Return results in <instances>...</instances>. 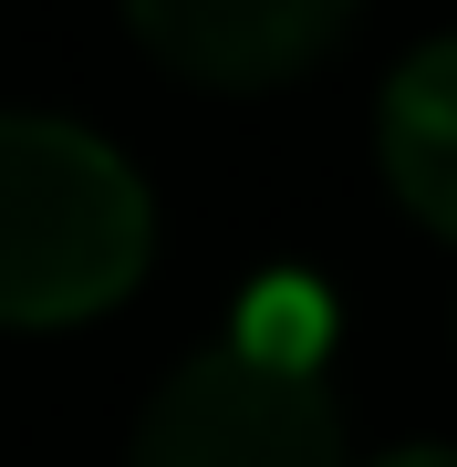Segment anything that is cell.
I'll return each instance as SVG.
<instances>
[{
  "label": "cell",
  "mask_w": 457,
  "mask_h": 467,
  "mask_svg": "<svg viewBox=\"0 0 457 467\" xmlns=\"http://www.w3.org/2000/svg\"><path fill=\"white\" fill-rule=\"evenodd\" d=\"M136 42L187 84L260 94L343 42V0H177V11H136Z\"/></svg>",
  "instance_id": "3957f363"
},
{
  "label": "cell",
  "mask_w": 457,
  "mask_h": 467,
  "mask_svg": "<svg viewBox=\"0 0 457 467\" xmlns=\"http://www.w3.org/2000/svg\"><path fill=\"white\" fill-rule=\"evenodd\" d=\"M374 135H385V177H395V198H406L426 229L457 239V32L395 63Z\"/></svg>",
  "instance_id": "277c9868"
},
{
  "label": "cell",
  "mask_w": 457,
  "mask_h": 467,
  "mask_svg": "<svg viewBox=\"0 0 457 467\" xmlns=\"http://www.w3.org/2000/svg\"><path fill=\"white\" fill-rule=\"evenodd\" d=\"M146 187L104 135L63 115H0V322H84L146 270Z\"/></svg>",
  "instance_id": "6da1fadb"
},
{
  "label": "cell",
  "mask_w": 457,
  "mask_h": 467,
  "mask_svg": "<svg viewBox=\"0 0 457 467\" xmlns=\"http://www.w3.org/2000/svg\"><path fill=\"white\" fill-rule=\"evenodd\" d=\"M125 467H343V405L312 364L219 343L146 395Z\"/></svg>",
  "instance_id": "7a4b0ae2"
},
{
  "label": "cell",
  "mask_w": 457,
  "mask_h": 467,
  "mask_svg": "<svg viewBox=\"0 0 457 467\" xmlns=\"http://www.w3.org/2000/svg\"><path fill=\"white\" fill-rule=\"evenodd\" d=\"M374 467H457V447H406V457H374Z\"/></svg>",
  "instance_id": "5b68a950"
}]
</instances>
